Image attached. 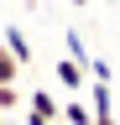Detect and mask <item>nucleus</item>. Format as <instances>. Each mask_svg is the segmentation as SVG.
I'll return each mask as SVG.
<instances>
[{
  "label": "nucleus",
  "instance_id": "1",
  "mask_svg": "<svg viewBox=\"0 0 120 125\" xmlns=\"http://www.w3.org/2000/svg\"><path fill=\"white\" fill-rule=\"evenodd\" d=\"M52 73H57V83H63V89H84V83H89V68H84L78 57H63Z\"/></svg>",
  "mask_w": 120,
  "mask_h": 125
},
{
  "label": "nucleus",
  "instance_id": "2",
  "mask_svg": "<svg viewBox=\"0 0 120 125\" xmlns=\"http://www.w3.org/2000/svg\"><path fill=\"white\" fill-rule=\"evenodd\" d=\"M89 104H94V120H115V99H110V83H104V78H94Z\"/></svg>",
  "mask_w": 120,
  "mask_h": 125
},
{
  "label": "nucleus",
  "instance_id": "3",
  "mask_svg": "<svg viewBox=\"0 0 120 125\" xmlns=\"http://www.w3.org/2000/svg\"><path fill=\"white\" fill-rule=\"evenodd\" d=\"M26 109H37V115H47V120H63V104H57L47 89H32V94H26Z\"/></svg>",
  "mask_w": 120,
  "mask_h": 125
},
{
  "label": "nucleus",
  "instance_id": "4",
  "mask_svg": "<svg viewBox=\"0 0 120 125\" xmlns=\"http://www.w3.org/2000/svg\"><path fill=\"white\" fill-rule=\"evenodd\" d=\"M0 42L16 52V62H21V68L32 62V42H26V31H21V26H5V37H0Z\"/></svg>",
  "mask_w": 120,
  "mask_h": 125
},
{
  "label": "nucleus",
  "instance_id": "5",
  "mask_svg": "<svg viewBox=\"0 0 120 125\" xmlns=\"http://www.w3.org/2000/svg\"><path fill=\"white\" fill-rule=\"evenodd\" d=\"M63 120H68V125H94V104L68 99V104H63Z\"/></svg>",
  "mask_w": 120,
  "mask_h": 125
},
{
  "label": "nucleus",
  "instance_id": "6",
  "mask_svg": "<svg viewBox=\"0 0 120 125\" xmlns=\"http://www.w3.org/2000/svg\"><path fill=\"white\" fill-rule=\"evenodd\" d=\"M21 78V62H16V52H11L5 42H0V83H16Z\"/></svg>",
  "mask_w": 120,
  "mask_h": 125
},
{
  "label": "nucleus",
  "instance_id": "7",
  "mask_svg": "<svg viewBox=\"0 0 120 125\" xmlns=\"http://www.w3.org/2000/svg\"><path fill=\"white\" fill-rule=\"evenodd\" d=\"M68 57H78L84 68L94 62V57H89V47H84V37H78V31H68Z\"/></svg>",
  "mask_w": 120,
  "mask_h": 125
},
{
  "label": "nucleus",
  "instance_id": "8",
  "mask_svg": "<svg viewBox=\"0 0 120 125\" xmlns=\"http://www.w3.org/2000/svg\"><path fill=\"white\" fill-rule=\"evenodd\" d=\"M21 104V94H16V83H0V109H16Z\"/></svg>",
  "mask_w": 120,
  "mask_h": 125
},
{
  "label": "nucleus",
  "instance_id": "9",
  "mask_svg": "<svg viewBox=\"0 0 120 125\" xmlns=\"http://www.w3.org/2000/svg\"><path fill=\"white\" fill-rule=\"evenodd\" d=\"M26 125H52L47 115H37V109H26Z\"/></svg>",
  "mask_w": 120,
  "mask_h": 125
},
{
  "label": "nucleus",
  "instance_id": "10",
  "mask_svg": "<svg viewBox=\"0 0 120 125\" xmlns=\"http://www.w3.org/2000/svg\"><path fill=\"white\" fill-rule=\"evenodd\" d=\"M94 125H120V120H94Z\"/></svg>",
  "mask_w": 120,
  "mask_h": 125
},
{
  "label": "nucleus",
  "instance_id": "11",
  "mask_svg": "<svg viewBox=\"0 0 120 125\" xmlns=\"http://www.w3.org/2000/svg\"><path fill=\"white\" fill-rule=\"evenodd\" d=\"M110 5H120V0H110Z\"/></svg>",
  "mask_w": 120,
  "mask_h": 125
}]
</instances>
